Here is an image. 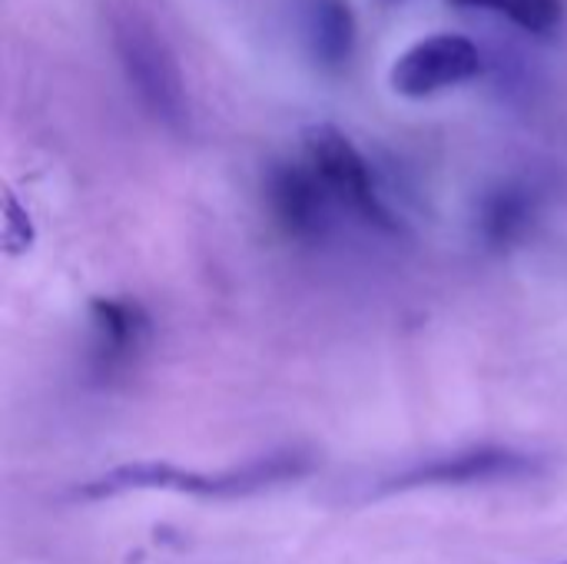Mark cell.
Segmentation results:
<instances>
[{
	"label": "cell",
	"mask_w": 567,
	"mask_h": 564,
	"mask_svg": "<svg viewBox=\"0 0 567 564\" xmlns=\"http://www.w3.org/2000/svg\"><path fill=\"white\" fill-rule=\"evenodd\" d=\"M309 459L302 452H276L259 462H249L243 469L229 472H193L169 462H133L120 465L80 489L83 499H110L123 492H176V495H196V499H243L256 495L262 489L292 482L309 472Z\"/></svg>",
	"instance_id": "cell-1"
},
{
	"label": "cell",
	"mask_w": 567,
	"mask_h": 564,
	"mask_svg": "<svg viewBox=\"0 0 567 564\" xmlns=\"http://www.w3.org/2000/svg\"><path fill=\"white\" fill-rule=\"evenodd\" d=\"M113 50L123 66L130 90L136 93L140 106L169 130H186L189 123V100L186 83L179 73V60L173 57L169 43L156 33V27L136 13L113 17Z\"/></svg>",
	"instance_id": "cell-2"
},
{
	"label": "cell",
	"mask_w": 567,
	"mask_h": 564,
	"mask_svg": "<svg viewBox=\"0 0 567 564\" xmlns=\"http://www.w3.org/2000/svg\"><path fill=\"white\" fill-rule=\"evenodd\" d=\"M302 150H306V163L322 180V186L329 189L339 209L352 213L372 229L399 233V219L379 189L372 163L339 126L332 123L309 126L302 136Z\"/></svg>",
	"instance_id": "cell-3"
},
{
	"label": "cell",
	"mask_w": 567,
	"mask_h": 564,
	"mask_svg": "<svg viewBox=\"0 0 567 564\" xmlns=\"http://www.w3.org/2000/svg\"><path fill=\"white\" fill-rule=\"evenodd\" d=\"M485 57L478 43L458 30H435L409 43L389 70V86L405 100H429L435 93L455 90L478 80Z\"/></svg>",
	"instance_id": "cell-4"
},
{
	"label": "cell",
	"mask_w": 567,
	"mask_h": 564,
	"mask_svg": "<svg viewBox=\"0 0 567 564\" xmlns=\"http://www.w3.org/2000/svg\"><path fill=\"white\" fill-rule=\"evenodd\" d=\"M266 206L276 226L296 243H322L332 229L336 199L306 160L276 163L266 176Z\"/></svg>",
	"instance_id": "cell-5"
},
{
	"label": "cell",
	"mask_w": 567,
	"mask_h": 564,
	"mask_svg": "<svg viewBox=\"0 0 567 564\" xmlns=\"http://www.w3.org/2000/svg\"><path fill=\"white\" fill-rule=\"evenodd\" d=\"M542 472V459L515 449H465L452 455L429 459L422 465H412L399 472L385 489L405 492V489H435V485H492V482H518Z\"/></svg>",
	"instance_id": "cell-6"
},
{
	"label": "cell",
	"mask_w": 567,
	"mask_h": 564,
	"mask_svg": "<svg viewBox=\"0 0 567 564\" xmlns=\"http://www.w3.org/2000/svg\"><path fill=\"white\" fill-rule=\"evenodd\" d=\"M150 342V316L130 299H96L90 306V369L110 382L136 366Z\"/></svg>",
	"instance_id": "cell-7"
},
{
	"label": "cell",
	"mask_w": 567,
	"mask_h": 564,
	"mask_svg": "<svg viewBox=\"0 0 567 564\" xmlns=\"http://www.w3.org/2000/svg\"><path fill=\"white\" fill-rule=\"evenodd\" d=\"M302 47L319 70L342 73L359 47V20L349 0H299Z\"/></svg>",
	"instance_id": "cell-8"
},
{
	"label": "cell",
	"mask_w": 567,
	"mask_h": 564,
	"mask_svg": "<svg viewBox=\"0 0 567 564\" xmlns=\"http://www.w3.org/2000/svg\"><path fill=\"white\" fill-rule=\"evenodd\" d=\"M538 206H542V199H538V189L532 183L502 180L482 196L475 229L488 249H512L535 226Z\"/></svg>",
	"instance_id": "cell-9"
},
{
	"label": "cell",
	"mask_w": 567,
	"mask_h": 564,
	"mask_svg": "<svg viewBox=\"0 0 567 564\" xmlns=\"http://www.w3.org/2000/svg\"><path fill=\"white\" fill-rule=\"evenodd\" d=\"M455 7H472V10H492L515 23L525 33L535 37H551L561 27L565 17V0H449Z\"/></svg>",
	"instance_id": "cell-10"
},
{
	"label": "cell",
	"mask_w": 567,
	"mask_h": 564,
	"mask_svg": "<svg viewBox=\"0 0 567 564\" xmlns=\"http://www.w3.org/2000/svg\"><path fill=\"white\" fill-rule=\"evenodd\" d=\"M385 3H402V0H385Z\"/></svg>",
	"instance_id": "cell-11"
}]
</instances>
